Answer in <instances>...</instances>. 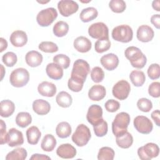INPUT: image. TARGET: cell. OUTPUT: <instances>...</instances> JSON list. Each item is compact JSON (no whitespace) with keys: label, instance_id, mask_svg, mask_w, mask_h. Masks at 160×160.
<instances>
[{"label":"cell","instance_id":"6da1fadb","mask_svg":"<svg viewBox=\"0 0 160 160\" xmlns=\"http://www.w3.org/2000/svg\"><path fill=\"white\" fill-rule=\"evenodd\" d=\"M124 55L132 66L135 68L142 69L146 64V56L137 47L129 46L124 51Z\"/></svg>","mask_w":160,"mask_h":160},{"label":"cell","instance_id":"7a4b0ae2","mask_svg":"<svg viewBox=\"0 0 160 160\" xmlns=\"http://www.w3.org/2000/svg\"><path fill=\"white\" fill-rule=\"evenodd\" d=\"M130 122V116L128 113L121 112L116 114L112 122V131L114 135L119 136L127 131Z\"/></svg>","mask_w":160,"mask_h":160},{"label":"cell","instance_id":"3957f363","mask_svg":"<svg viewBox=\"0 0 160 160\" xmlns=\"http://www.w3.org/2000/svg\"><path fill=\"white\" fill-rule=\"evenodd\" d=\"M91 137V134L89 128L83 124H81L76 128L71 139L76 145L82 147L88 144Z\"/></svg>","mask_w":160,"mask_h":160},{"label":"cell","instance_id":"277c9868","mask_svg":"<svg viewBox=\"0 0 160 160\" xmlns=\"http://www.w3.org/2000/svg\"><path fill=\"white\" fill-rule=\"evenodd\" d=\"M29 80L28 71L23 68H19L13 70L9 77L11 84L16 88H21L28 84Z\"/></svg>","mask_w":160,"mask_h":160},{"label":"cell","instance_id":"5b68a950","mask_svg":"<svg viewBox=\"0 0 160 160\" xmlns=\"http://www.w3.org/2000/svg\"><path fill=\"white\" fill-rule=\"evenodd\" d=\"M111 35L115 41L126 43L132 39L133 31L129 26L121 24L115 27L112 29Z\"/></svg>","mask_w":160,"mask_h":160},{"label":"cell","instance_id":"8992f818","mask_svg":"<svg viewBox=\"0 0 160 160\" xmlns=\"http://www.w3.org/2000/svg\"><path fill=\"white\" fill-rule=\"evenodd\" d=\"M58 17V12L55 8H48L39 11L36 16L38 24L42 27H47L51 24Z\"/></svg>","mask_w":160,"mask_h":160},{"label":"cell","instance_id":"52a82bcc","mask_svg":"<svg viewBox=\"0 0 160 160\" xmlns=\"http://www.w3.org/2000/svg\"><path fill=\"white\" fill-rule=\"evenodd\" d=\"M90 71V67L87 61L79 59L74 61L71 76L80 79L85 82L87 76Z\"/></svg>","mask_w":160,"mask_h":160},{"label":"cell","instance_id":"ba28073f","mask_svg":"<svg viewBox=\"0 0 160 160\" xmlns=\"http://www.w3.org/2000/svg\"><path fill=\"white\" fill-rule=\"evenodd\" d=\"M159 153L158 146L153 142H149L138 149L139 158L142 160H149L156 158Z\"/></svg>","mask_w":160,"mask_h":160},{"label":"cell","instance_id":"9c48e42d","mask_svg":"<svg viewBox=\"0 0 160 160\" xmlns=\"http://www.w3.org/2000/svg\"><path fill=\"white\" fill-rule=\"evenodd\" d=\"M131 86L126 80H120L117 82L113 86L112 89L114 97L119 100L126 99L130 92Z\"/></svg>","mask_w":160,"mask_h":160},{"label":"cell","instance_id":"30bf717a","mask_svg":"<svg viewBox=\"0 0 160 160\" xmlns=\"http://www.w3.org/2000/svg\"><path fill=\"white\" fill-rule=\"evenodd\" d=\"M89 35L94 39H102L109 38V29L108 26L102 22L92 24L88 28Z\"/></svg>","mask_w":160,"mask_h":160},{"label":"cell","instance_id":"8fae6325","mask_svg":"<svg viewBox=\"0 0 160 160\" xmlns=\"http://www.w3.org/2000/svg\"><path fill=\"white\" fill-rule=\"evenodd\" d=\"M133 124L136 129L139 132L144 134H149L153 128L151 121L144 116H136L134 119Z\"/></svg>","mask_w":160,"mask_h":160},{"label":"cell","instance_id":"7c38bea8","mask_svg":"<svg viewBox=\"0 0 160 160\" xmlns=\"http://www.w3.org/2000/svg\"><path fill=\"white\" fill-rule=\"evenodd\" d=\"M58 8L62 16L68 17L78 11L79 6L74 1L61 0L58 3Z\"/></svg>","mask_w":160,"mask_h":160},{"label":"cell","instance_id":"4fadbf2b","mask_svg":"<svg viewBox=\"0 0 160 160\" xmlns=\"http://www.w3.org/2000/svg\"><path fill=\"white\" fill-rule=\"evenodd\" d=\"M86 119L89 123L94 126L102 119V109L98 104L91 105L88 111Z\"/></svg>","mask_w":160,"mask_h":160},{"label":"cell","instance_id":"5bb4252c","mask_svg":"<svg viewBox=\"0 0 160 160\" xmlns=\"http://www.w3.org/2000/svg\"><path fill=\"white\" fill-rule=\"evenodd\" d=\"M7 143L10 147L22 145L24 143L22 132L16 128H11L7 133Z\"/></svg>","mask_w":160,"mask_h":160},{"label":"cell","instance_id":"9a60e30c","mask_svg":"<svg viewBox=\"0 0 160 160\" xmlns=\"http://www.w3.org/2000/svg\"><path fill=\"white\" fill-rule=\"evenodd\" d=\"M101 65L108 71L115 69L119 64L118 57L113 53H109L102 56L100 59Z\"/></svg>","mask_w":160,"mask_h":160},{"label":"cell","instance_id":"2e32d148","mask_svg":"<svg viewBox=\"0 0 160 160\" xmlns=\"http://www.w3.org/2000/svg\"><path fill=\"white\" fill-rule=\"evenodd\" d=\"M56 154L63 159H72L76 155V149L71 144H62L57 148Z\"/></svg>","mask_w":160,"mask_h":160},{"label":"cell","instance_id":"e0dca14e","mask_svg":"<svg viewBox=\"0 0 160 160\" xmlns=\"http://www.w3.org/2000/svg\"><path fill=\"white\" fill-rule=\"evenodd\" d=\"M137 38L139 41L143 42L151 41L154 35L153 29L148 25H141L137 30Z\"/></svg>","mask_w":160,"mask_h":160},{"label":"cell","instance_id":"ac0fdd59","mask_svg":"<svg viewBox=\"0 0 160 160\" xmlns=\"http://www.w3.org/2000/svg\"><path fill=\"white\" fill-rule=\"evenodd\" d=\"M9 40L14 46L18 48L22 47L28 42V36L24 31L17 30L12 32Z\"/></svg>","mask_w":160,"mask_h":160},{"label":"cell","instance_id":"d6986e66","mask_svg":"<svg viewBox=\"0 0 160 160\" xmlns=\"http://www.w3.org/2000/svg\"><path fill=\"white\" fill-rule=\"evenodd\" d=\"M73 45L76 50L82 53L88 52L92 47L91 41L84 36H79L76 38L74 41Z\"/></svg>","mask_w":160,"mask_h":160},{"label":"cell","instance_id":"ffe728a7","mask_svg":"<svg viewBox=\"0 0 160 160\" xmlns=\"http://www.w3.org/2000/svg\"><path fill=\"white\" fill-rule=\"evenodd\" d=\"M38 92L40 95L46 97H53L56 92V86L50 82L43 81L38 85Z\"/></svg>","mask_w":160,"mask_h":160},{"label":"cell","instance_id":"44dd1931","mask_svg":"<svg viewBox=\"0 0 160 160\" xmlns=\"http://www.w3.org/2000/svg\"><path fill=\"white\" fill-rule=\"evenodd\" d=\"M106 94L105 88L102 85L92 86L88 92L89 98L94 101H99L102 100Z\"/></svg>","mask_w":160,"mask_h":160},{"label":"cell","instance_id":"7402d4cb","mask_svg":"<svg viewBox=\"0 0 160 160\" xmlns=\"http://www.w3.org/2000/svg\"><path fill=\"white\" fill-rule=\"evenodd\" d=\"M46 72L49 78L54 80H59L63 76L62 68L54 62L49 63L47 65Z\"/></svg>","mask_w":160,"mask_h":160},{"label":"cell","instance_id":"603a6c76","mask_svg":"<svg viewBox=\"0 0 160 160\" xmlns=\"http://www.w3.org/2000/svg\"><path fill=\"white\" fill-rule=\"evenodd\" d=\"M32 109L38 115H46L51 110L49 103L44 99H36L32 102Z\"/></svg>","mask_w":160,"mask_h":160},{"label":"cell","instance_id":"cb8c5ba5","mask_svg":"<svg viewBox=\"0 0 160 160\" xmlns=\"http://www.w3.org/2000/svg\"><path fill=\"white\" fill-rule=\"evenodd\" d=\"M42 54L36 51H31L26 53L25 60L27 64L31 67L35 68L39 66L42 62Z\"/></svg>","mask_w":160,"mask_h":160},{"label":"cell","instance_id":"d4e9b609","mask_svg":"<svg viewBox=\"0 0 160 160\" xmlns=\"http://www.w3.org/2000/svg\"><path fill=\"white\" fill-rule=\"evenodd\" d=\"M15 110L14 102L9 99L2 100L0 102V114L3 118L11 116Z\"/></svg>","mask_w":160,"mask_h":160},{"label":"cell","instance_id":"484cf974","mask_svg":"<svg viewBox=\"0 0 160 160\" xmlns=\"http://www.w3.org/2000/svg\"><path fill=\"white\" fill-rule=\"evenodd\" d=\"M41 136V132L38 127L32 126L26 131L28 142L31 145L37 144Z\"/></svg>","mask_w":160,"mask_h":160},{"label":"cell","instance_id":"4316f807","mask_svg":"<svg viewBox=\"0 0 160 160\" xmlns=\"http://www.w3.org/2000/svg\"><path fill=\"white\" fill-rule=\"evenodd\" d=\"M116 142L117 145L121 148L128 149L132 144L133 138L129 132L126 131L124 134L116 136Z\"/></svg>","mask_w":160,"mask_h":160},{"label":"cell","instance_id":"83f0119b","mask_svg":"<svg viewBox=\"0 0 160 160\" xmlns=\"http://www.w3.org/2000/svg\"><path fill=\"white\" fill-rule=\"evenodd\" d=\"M56 146V139L53 135L51 134H46L41 143V147L44 151L51 152Z\"/></svg>","mask_w":160,"mask_h":160},{"label":"cell","instance_id":"f1b7e54d","mask_svg":"<svg viewBox=\"0 0 160 160\" xmlns=\"http://www.w3.org/2000/svg\"><path fill=\"white\" fill-rule=\"evenodd\" d=\"M98 15L97 9L93 7L83 9L80 13V19L83 22H88L96 19Z\"/></svg>","mask_w":160,"mask_h":160},{"label":"cell","instance_id":"f546056e","mask_svg":"<svg viewBox=\"0 0 160 160\" xmlns=\"http://www.w3.org/2000/svg\"><path fill=\"white\" fill-rule=\"evenodd\" d=\"M56 101L57 104L64 108H69L72 102L71 96L66 91L59 92L56 98Z\"/></svg>","mask_w":160,"mask_h":160},{"label":"cell","instance_id":"4dcf8cb0","mask_svg":"<svg viewBox=\"0 0 160 160\" xmlns=\"http://www.w3.org/2000/svg\"><path fill=\"white\" fill-rule=\"evenodd\" d=\"M72 132V129L70 124L66 121L59 122L56 128V132L58 136L60 138H68Z\"/></svg>","mask_w":160,"mask_h":160},{"label":"cell","instance_id":"1f68e13d","mask_svg":"<svg viewBox=\"0 0 160 160\" xmlns=\"http://www.w3.org/2000/svg\"><path fill=\"white\" fill-rule=\"evenodd\" d=\"M129 78L133 85L136 87L142 86L146 81L144 73L138 70L132 71L129 74Z\"/></svg>","mask_w":160,"mask_h":160},{"label":"cell","instance_id":"d6a6232c","mask_svg":"<svg viewBox=\"0 0 160 160\" xmlns=\"http://www.w3.org/2000/svg\"><path fill=\"white\" fill-rule=\"evenodd\" d=\"M27 151L23 148H16L8 153L5 159L6 160H24L27 158Z\"/></svg>","mask_w":160,"mask_h":160},{"label":"cell","instance_id":"836d02e7","mask_svg":"<svg viewBox=\"0 0 160 160\" xmlns=\"http://www.w3.org/2000/svg\"><path fill=\"white\" fill-rule=\"evenodd\" d=\"M32 122V117L29 112H20L16 117V124L22 128H24L29 126Z\"/></svg>","mask_w":160,"mask_h":160},{"label":"cell","instance_id":"e575fe53","mask_svg":"<svg viewBox=\"0 0 160 160\" xmlns=\"http://www.w3.org/2000/svg\"><path fill=\"white\" fill-rule=\"evenodd\" d=\"M52 31L56 36L59 38L63 37L68 32L69 25L63 21H59L54 25Z\"/></svg>","mask_w":160,"mask_h":160},{"label":"cell","instance_id":"d590c367","mask_svg":"<svg viewBox=\"0 0 160 160\" xmlns=\"http://www.w3.org/2000/svg\"><path fill=\"white\" fill-rule=\"evenodd\" d=\"M114 151L109 147L101 148L98 154V159L99 160H112L114 158Z\"/></svg>","mask_w":160,"mask_h":160},{"label":"cell","instance_id":"8d00e7d4","mask_svg":"<svg viewBox=\"0 0 160 160\" xmlns=\"http://www.w3.org/2000/svg\"><path fill=\"white\" fill-rule=\"evenodd\" d=\"M111 47V42L109 38H104L98 39L94 45L95 51L98 53H102L107 51Z\"/></svg>","mask_w":160,"mask_h":160},{"label":"cell","instance_id":"74e56055","mask_svg":"<svg viewBox=\"0 0 160 160\" xmlns=\"http://www.w3.org/2000/svg\"><path fill=\"white\" fill-rule=\"evenodd\" d=\"M84 81L80 79L71 76L68 82V86L71 91L77 92L81 91L84 85Z\"/></svg>","mask_w":160,"mask_h":160},{"label":"cell","instance_id":"f35d334b","mask_svg":"<svg viewBox=\"0 0 160 160\" xmlns=\"http://www.w3.org/2000/svg\"><path fill=\"white\" fill-rule=\"evenodd\" d=\"M93 129L96 136L102 137L108 132V123L105 120L102 119L98 124L93 126Z\"/></svg>","mask_w":160,"mask_h":160},{"label":"cell","instance_id":"ab89813d","mask_svg":"<svg viewBox=\"0 0 160 160\" xmlns=\"http://www.w3.org/2000/svg\"><path fill=\"white\" fill-rule=\"evenodd\" d=\"M111 11L116 13H121L126 8V4L123 0H112L109 3Z\"/></svg>","mask_w":160,"mask_h":160},{"label":"cell","instance_id":"60d3db41","mask_svg":"<svg viewBox=\"0 0 160 160\" xmlns=\"http://www.w3.org/2000/svg\"><path fill=\"white\" fill-rule=\"evenodd\" d=\"M38 48L42 52L47 53H54L58 51L56 44L51 41H42L38 46Z\"/></svg>","mask_w":160,"mask_h":160},{"label":"cell","instance_id":"b9f144b4","mask_svg":"<svg viewBox=\"0 0 160 160\" xmlns=\"http://www.w3.org/2000/svg\"><path fill=\"white\" fill-rule=\"evenodd\" d=\"M53 61L54 63L58 64L63 69H67L70 65L69 58L63 54H59L54 56Z\"/></svg>","mask_w":160,"mask_h":160},{"label":"cell","instance_id":"7bdbcfd3","mask_svg":"<svg viewBox=\"0 0 160 160\" xmlns=\"http://www.w3.org/2000/svg\"><path fill=\"white\" fill-rule=\"evenodd\" d=\"M91 78L93 82L96 83L101 82L104 78V72L102 68L96 66L91 71Z\"/></svg>","mask_w":160,"mask_h":160},{"label":"cell","instance_id":"ee69618b","mask_svg":"<svg viewBox=\"0 0 160 160\" xmlns=\"http://www.w3.org/2000/svg\"><path fill=\"white\" fill-rule=\"evenodd\" d=\"M17 56L13 52H7L2 57L3 63L8 67H12L17 62Z\"/></svg>","mask_w":160,"mask_h":160},{"label":"cell","instance_id":"f6af8a7d","mask_svg":"<svg viewBox=\"0 0 160 160\" xmlns=\"http://www.w3.org/2000/svg\"><path fill=\"white\" fill-rule=\"evenodd\" d=\"M137 106L140 111L144 112H148L151 110L152 108V104L149 99L142 98L138 101Z\"/></svg>","mask_w":160,"mask_h":160},{"label":"cell","instance_id":"bcb514c9","mask_svg":"<svg viewBox=\"0 0 160 160\" xmlns=\"http://www.w3.org/2000/svg\"><path fill=\"white\" fill-rule=\"evenodd\" d=\"M147 72L149 78L151 79L154 80L158 79L160 76L159 65L156 63L151 64L148 69Z\"/></svg>","mask_w":160,"mask_h":160},{"label":"cell","instance_id":"7dc6e473","mask_svg":"<svg viewBox=\"0 0 160 160\" xmlns=\"http://www.w3.org/2000/svg\"><path fill=\"white\" fill-rule=\"evenodd\" d=\"M148 93L153 98H159L160 96V83L159 82H152L149 86Z\"/></svg>","mask_w":160,"mask_h":160},{"label":"cell","instance_id":"c3c4849f","mask_svg":"<svg viewBox=\"0 0 160 160\" xmlns=\"http://www.w3.org/2000/svg\"><path fill=\"white\" fill-rule=\"evenodd\" d=\"M107 111L110 112H114L117 111L120 108V104L118 101L114 99H109L104 104Z\"/></svg>","mask_w":160,"mask_h":160},{"label":"cell","instance_id":"681fc988","mask_svg":"<svg viewBox=\"0 0 160 160\" xmlns=\"http://www.w3.org/2000/svg\"><path fill=\"white\" fill-rule=\"evenodd\" d=\"M1 121V133H0V143L4 144L7 143V133H6V126L5 122L2 119H0Z\"/></svg>","mask_w":160,"mask_h":160},{"label":"cell","instance_id":"f907efd6","mask_svg":"<svg viewBox=\"0 0 160 160\" xmlns=\"http://www.w3.org/2000/svg\"><path fill=\"white\" fill-rule=\"evenodd\" d=\"M159 116H160V112H159V109H157V110H155V111H152L151 114V118L154 120V122L156 123V124L158 126H160V118H159Z\"/></svg>","mask_w":160,"mask_h":160},{"label":"cell","instance_id":"816d5d0a","mask_svg":"<svg viewBox=\"0 0 160 160\" xmlns=\"http://www.w3.org/2000/svg\"><path fill=\"white\" fill-rule=\"evenodd\" d=\"M151 23L157 28H160V16L159 14H154L151 18Z\"/></svg>","mask_w":160,"mask_h":160},{"label":"cell","instance_id":"f5cc1de1","mask_svg":"<svg viewBox=\"0 0 160 160\" xmlns=\"http://www.w3.org/2000/svg\"><path fill=\"white\" fill-rule=\"evenodd\" d=\"M31 160H46L51 159V158L42 154H34L30 158Z\"/></svg>","mask_w":160,"mask_h":160},{"label":"cell","instance_id":"db71d44e","mask_svg":"<svg viewBox=\"0 0 160 160\" xmlns=\"http://www.w3.org/2000/svg\"><path fill=\"white\" fill-rule=\"evenodd\" d=\"M0 42H1V46H0V52H2V51H4L8 47V42L7 41L2 38H0Z\"/></svg>","mask_w":160,"mask_h":160},{"label":"cell","instance_id":"11a10c76","mask_svg":"<svg viewBox=\"0 0 160 160\" xmlns=\"http://www.w3.org/2000/svg\"><path fill=\"white\" fill-rule=\"evenodd\" d=\"M159 1H154L152 3V6L153 8L154 9H155L157 11H160V8H159Z\"/></svg>","mask_w":160,"mask_h":160},{"label":"cell","instance_id":"9f6ffc18","mask_svg":"<svg viewBox=\"0 0 160 160\" xmlns=\"http://www.w3.org/2000/svg\"><path fill=\"white\" fill-rule=\"evenodd\" d=\"M1 65V80H2V78H3V76H4V67L2 64H0Z\"/></svg>","mask_w":160,"mask_h":160}]
</instances>
